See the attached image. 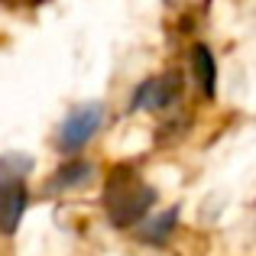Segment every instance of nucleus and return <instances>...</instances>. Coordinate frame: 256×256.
<instances>
[{"label":"nucleus","mask_w":256,"mask_h":256,"mask_svg":"<svg viewBox=\"0 0 256 256\" xmlns=\"http://www.w3.org/2000/svg\"><path fill=\"white\" fill-rule=\"evenodd\" d=\"M104 120H107L104 104H78V107H72L68 117L62 120V126H58V133H56V146L62 152H68V156H75V152H82L94 140V133L104 126Z\"/></svg>","instance_id":"nucleus-3"},{"label":"nucleus","mask_w":256,"mask_h":256,"mask_svg":"<svg viewBox=\"0 0 256 256\" xmlns=\"http://www.w3.org/2000/svg\"><path fill=\"white\" fill-rule=\"evenodd\" d=\"M32 172V156H4L0 159V234H16L26 214L30 194L23 178Z\"/></svg>","instance_id":"nucleus-2"},{"label":"nucleus","mask_w":256,"mask_h":256,"mask_svg":"<svg viewBox=\"0 0 256 256\" xmlns=\"http://www.w3.org/2000/svg\"><path fill=\"white\" fill-rule=\"evenodd\" d=\"M156 198H159L156 188L140 175L136 166L133 162H117L110 172H107L100 204H104V218L110 220L117 230H126V227L143 224V220L150 218Z\"/></svg>","instance_id":"nucleus-1"},{"label":"nucleus","mask_w":256,"mask_h":256,"mask_svg":"<svg viewBox=\"0 0 256 256\" xmlns=\"http://www.w3.org/2000/svg\"><path fill=\"white\" fill-rule=\"evenodd\" d=\"M0 4H10V6H39L46 0H0Z\"/></svg>","instance_id":"nucleus-8"},{"label":"nucleus","mask_w":256,"mask_h":256,"mask_svg":"<svg viewBox=\"0 0 256 256\" xmlns=\"http://www.w3.org/2000/svg\"><path fill=\"white\" fill-rule=\"evenodd\" d=\"M91 178H94V166L88 162V159H68V162H62L56 172L49 175V182H46V192H49V194L75 192V188L88 185Z\"/></svg>","instance_id":"nucleus-5"},{"label":"nucleus","mask_w":256,"mask_h":256,"mask_svg":"<svg viewBox=\"0 0 256 256\" xmlns=\"http://www.w3.org/2000/svg\"><path fill=\"white\" fill-rule=\"evenodd\" d=\"M175 227H178V204L166 208L156 218H146L143 227H140V240H143V244H152V246H162V244H169Z\"/></svg>","instance_id":"nucleus-7"},{"label":"nucleus","mask_w":256,"mask_h":256,"mask_svg":"<svg viewBox=\"0 0 256 256\" xmlns=\"http://www.w3.org/2000/svg\"><path fill=\"white\" fill-rule=\"evenodd\" d=\"M192 68H194V78H198L201 91L208 98H214L218 94V62H214L211 46H204V42L192 46Z\"/></svg>","instance_id":"nucleus-6"},{"label":"nucleus","mask_w":256,"mask_h":256,"mask_svg":"<svg viewBox=\"0 0 256 256\" xmlns=\"http://www.w3.org/2000/svg\"><path fill=\"white\" fill-rule=\"evenodd\" d=\"M182 82L178 72H166V75H156V78H146L136 91L130 94V107L126 110H169L172 104H178L182 98Z\"/></svg>","instance_id":"nucleus-4"}]
</instances>
